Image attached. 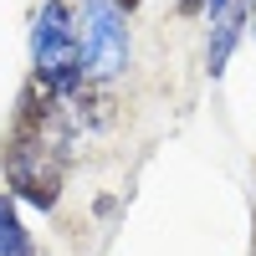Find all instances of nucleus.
<instances>
[{
    "label": "nucleus",
    "instance_id": "obj_5",
    "mask_svg": "<svg viewBox=\"0 0 256 256\" xmlns=\"http://www.w3.org/2000/svg\"><path fill=\"white\" fill-rule=\"evenodd\" d=\"M0 256H36V241H31L26 220H20L10 190H0Z\"/></svg>",
    "mask_w": 256,
    "mask_h": 256
},
{
    "label": "nucleus",
    "instance_id": "obj_6",
    "mask_svg": "<svg viewBox=\"0 0 256 256\" xmlns=\"http://www.w3.org/2000/svg\"><path fill=\"white\" fill-rule=\"evenodd\" d=\"M180 16H205V0H174Z\"/></svg>",
    "mask_w": 256,
    "mask_h": 256
},
{
    "label": "nucleus",
    "instance_id": "obj_7",
    "mask_svg": "<svg viewBox=\"0 0 256 256\" xmlns=\"http://www.w3.org/2000/svg\"><path fill=\"white\" fill-rule=\"evenodd\" d=\"M226 10H230V0H205V16H210V20H220Z\"/></svg>",
    "mask_w": 256,
    "mask_h": 256
},
{
    "label": "nucleus",
    "instance_id": "obj_9",
    "mask_svg": "<svg viewBox=\"0 0 256 256\" xmlns=\"http://www.w3.org/2000/svg\"><path fill=\"white\" fill-rule=\"evenodd\" d=\"M251 256H256V251H251Z\"/></svg>",
    "mask_w": 256,
    "mask_h": 256
},
{
    "label": "nucleus",
    "instance_id": "obj_8",
    "mask_svg": "<svg viewBox=\"0 0 256 256\" xmlns=\"http://www.w3.org/2000/svg\"><path fill=\"white\" fill-rule=\"evenodd\" d=\"M108 6H113V10H118V16H134V10H138V6H144V0H108Z\"/></svg>",
    "mask_w": 256,
    "mask_h": 256
},
{
    "label": "nucleus",
    "instance_id": "obj_2",
    "mask_svg": "<svg viewBox=\"0 0 256 256\" xmlns=\"http://www.w3.org/2000/svg\"><path fill=\"white\" fill-rule=\"evenodd\" d=\"M31 62H36V77H46L62 98H72L82 82H88L77 16H72L67 0H46V6L36 10V26H31Z\"/></svg>",
    "mask_w": 256,
    "mask_h": 256
},
{
    "label": "nucleus",
    "instance_id": "obj_1",
    "mask_svg": "<svg viewBox=\"0 0 256 256\" xmlns=\"http://www.w3.org/2000/svg\"><path fill=\"white\" fill-rule=\"evenodd\" d=\"M67 138H6L0 164H6V184L16 200H26L36 210L62 205V180H67Z\"/></svg>",
    "mask_w": 256,
    "mask_h": 256
},
{
    "label": "nucleus",
    "instance_id": "obj_3",
    "mask_svg": "<svg viewBox=\"0 0 256 256\" xmlns=\"http://www.w3.org/2000/svg\"><path fill=\"white\" fill-rule=\"evenodd\" d=\"M77 36H82L88 82H113L128 67V26H123V16L108 6V0H82Z\"/></svg>",
    "mask_w": 256,
    "mask_h": 256
},
{
    "label": "nucleus",
    "instance_id": "obj_4",
    "mask_svg": "<svg viewBox=\"0 0 256 256\" xmlns=\"http://www.w3.org/2000/svg\"><path fill=\"white\" fill-rule=\"evenodd\" d=\"M246 26H251V10H246V6L226 10V16L216 20V31H210V46H205V72H210V77H226L230 52H236V41H241Z\"/></svg>",
    "mask_w": 256,
    "mask_h": 256
}]
</instances>
